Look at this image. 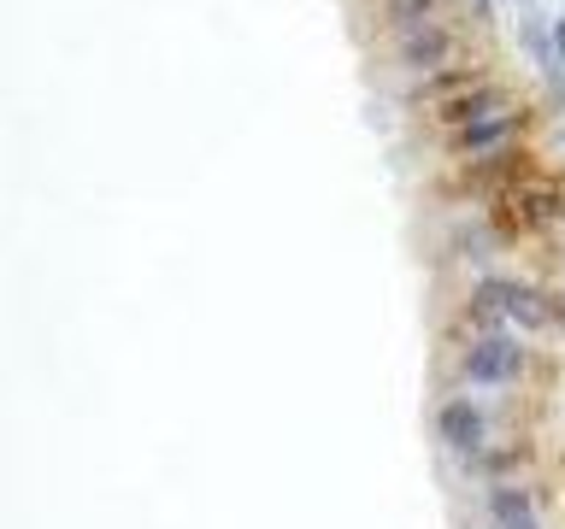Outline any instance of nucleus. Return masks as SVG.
I'll return each instance as SVG.
<instances>
[{"label":"nucleus","mask_w":565,"mask_h":529,"mask_svg":"<svg viewBox=\"0 0 565 529\" xmlns=\"http://www.w3.org/2000/svg\"><path fill=\"white\" fill-rule=\"evenodd\" d=\"M454 312L494 317L501 330L524 335V342H554V335H565V294L547 289L530 271H507V264L501 271H483V277H466Z\"/></svg>","instance_id":"nucleus-1"},{"label":"nucleus","mask_w":565,"mask_h":529,"mask_svg":"<svg viewBox=\"0 0 565 529\" xmlns=\"http://www.w3.org/2000/svg\"><path fill=\"white\" fill-rule=\"evenodd\" d=\"M554 359L542 353V342L524 335H459L448 330V370L454 388L471 395H524L530 382H554Z\"/></svg>","instance_id":"nucleus-2"},{"label":"nucleus","mask_w":565,"mask_h":529,"mask_svg":"<svg viewBox=\"0 0 565 529\" xmlns=\"http://www.w3.org/2000/svg\"><path fill=\"white\" fill-rule=\"evenodd\" d=\"M483 218L512 253L530 241H547L565 224V165H542L536 176H524V183H512L507 194H494L483 206Z\"/></svg>","instance_id":"nucleus-3"},{"label":"nucleus","mask_w":565,"mask_h":529,"mask_svg":"<svg viewBox=\"0 0 565 529\" xmlns=\"http://www.w3.org/2000/svg\"><path fill=\"white\" fill-rule=\"evenodd\" d=\"M507 395H471V388H448L436 406H430V435L436 447L454 458V471L477 465L494 441H501L512 430V418L501 412Z\"/></svg>","instance_id":"nucleus-4"},{"label":"nucleus","mask_w":565,"mask_h":529,"mask_svg":"<svg viewBox=\"0 0 565 529\" xmlns=\"http://www.w3.org/2000/svg\"><path fill=\"white\" fill-rule=\"evenodd\" d=\"M547 165L536 141H519V148H501L489 159H471V165H448L436 176V201L441 206H459V212H483L494 194H507L512 183H524V176H536Z\"/></svg>","instance_id":"nucleus-5"},{"label":"nucleus","mask_w":565,"mask_h":529,"mask_svg":"<svg viewBox=\"0 0 565 529\" xmlns=\"http://www.w3.org/2000/svg\"><path fill=\"white\" fill-rule=\"evenodd\" d=\"M477 24H466V18H436V24H418V30H406V35H395V65L406 71V77H430V71H448V65H459V60H477Z\"/></svg>","instance_id":"nucleus-6"},{"label":"nucleus","mask_w":565,"mask_h":529,"mask_svg":"<svg viewBox=\"0 0 565 529\" xmlns=\"http://www.w3.org/2000/svg\"><path fill=\"white\" fill-rule=\"evenodd\" d=\"M536 106L519 100V106H507V112H494V118H477L466 123V130H454V136H436V153L448 159V165H471V159H489V153H501V148H519V141H536Z\"/></svg>","instance_id":"nucleus-7"},{"label":"nucleus","mask_w":565,"mask_h":529,"mask_svg":"<svg viewBox=\"0 0 565 529\" xmlns=\"http://www.w3.org/2000/svg\"><path fill=\"white\" fill-rule=\"evenodd\" d=\"M512 247L489 229L483 212H471V218H454L448 229H441V264L459 277H483V271H501Z\"/></svg>","instance_id":"nucleus-8"},{"label":"nucleus","mask_w":565,"mask_h":529,"mask_svg":"<svg viewBox=\"0 0 565 529\" xmlns=\"http://www.w3.org/2000/svg\"><path fill=\"white\" fill-rule=\"evenodd\" d=\"M507 106H519V88H512L501 71H494V77L471 83V88H459V95L436 100V106H424V123H430L436 136H454V130H466V123H477V118L507 112Z\"/></svg>","instance_id":"nucleus-9"},{"label":"nucleus","mask_w":565,"mask_h":529,"mask_svg":"<svg viewBox=\"0 0 565 529\" xmlns=\"http://www.w3.org/2000/svg\"><path fill=\"white\" fill-rule=\"evenodd\" d=\"M483 529H547V488L536 476L483 488Z\"/></svg>","instance_id":"nucleus-10"},{"label":"nucleus","mask_w":565,"mask_h":529,"mask_svg":"<svg viewBox=\"0 0 565 529\" xmlns=\"http://www.w3.org/2000/svg\"><path fill=\"white\" fill-rule=\"evenodd\" d=\"M536 465H542V441H536V430H507L483 458H477V465H466L459 476H471V483L494 488V483H519V476H530Z\"/></svg>","instance_id":"nucleus-11"},{"label":"nucleus","mask_w":565,"mask_h":529,"mask_svg":"<svg viewBox=\"0 0 565 529\" xmlns=\"http://www.w3.org/2000/svg\"><path fill=\"white\" fill-rule=\"evenodd\" d=\"M483 77H494V60H489V53H477V60H459V65H448V71L418 77L413 95H406V106H413V112H424V106L448 100V95H459V88H471V83H483Z\"/></svg>","instance_id":"nucleus-12"},{"label":"nucleus","mask_w":565,"mask_h":529,"mask_svg":"<svg viewBox=\"0 0 565 529\" xmlns=\"http://www.w3.org/2000/svg\"><path fill=\"white\" fill-rule=\"evenodd\" d=\"M377 12H383V24L395 30V35H406V30H418V24L448 18L454 0H377Z\"/></svg>","instance_id":"nucleus-13"},{"label":"nucleus","mask_w":565,"mask_h":529,"mask_svg":"<svg viewBox=\"0 0 565 529\" xmlns=\"http://www.w3.org/2000/svg\"><path fill=\"white\" fill-rule=\"evenodd\" d=\"M519 42H524V53L542 65V77H547V71H554V42H547V24H536V18H524V24H519Z\"/></svg>","instance_id":"nucleus-14"},{"label":"nucleus","mask_w":565,"mask_h":529,"mask_svg":"<svg viewBox=\"0 0 565 529\" xmlns=\"http://www.w3.org/2000/svg\"><path fill=\"white\" fill-rule=\"evenodd\" d=\"M547 42H554V71H547V88H554V100H565V12L547 24Z\"/></svg>","instance_id":"nucleus-15"},{"label":"nucleus","mask_w":565,"mask_h":529,"mask_svg":"<svg viewBox=\"0 0 565 529\" xmlns=\"http://www.w3.org/2000/svg\"><path fill=\"white\" fill-rule=\"evenodd\" d=\"M512 7H519V0H512Z\"/></svg>","instance_id":"nucleus-16"}]
</instances>
